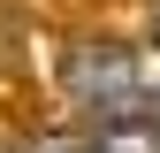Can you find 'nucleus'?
I'll use <instances>...</instances> for the list:
<instances>
[{
	"label": "nucleus",
	"instance_id": "1",
	"mask_svg": "<svg viewBox=\"0 0 160 153\" xmlns=\"http://www.w3.org/2000/svg\"><path fill=\"white\" fill-rule=\"evenodd\" d=\"M69 92L84 107L122 115V107L145 100V69H137V54L114 46V38H84V46H69Z\"/></svg>",
	"mask_w": 160,
	"mask_h": 153
},
{
	"label": "nucleus",
	"instance_id": "2",
	"mask_svg": "<svg viewBox=\"0 0 160 153\" xmlns=\"http://www.w3.org/2000/svg\"><path fill=\"white\" fill-rule=\"evenodd\" d=\"M84 153H160V123L145 115V100L122 115H99V130L84 138Z\"/></svg>",
	"mask_w": 160,
	"mask_h": 153
},
{
	"label": "nucleus",
	"instance_id": "3",
	"mask_svg": "<svg viewBox=\"0 0 160 153\" xmlns=\"http://www.w3.org/2000/svg\"><path fill=\"white\" fill-rule=\"evenodd\" d=\"M31 153H84V138H38Z\"/></svg>",
	"mask_w": 160,
	"mask_h": 153
}]
</instances>
